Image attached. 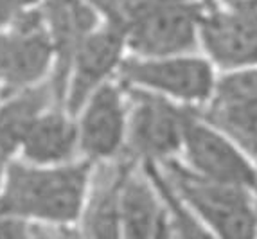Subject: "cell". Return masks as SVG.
Wrapping results in <instances>:
<instances>
[{"label": "cell", "mask_w": 257, "mask_h": 239, "mask_svg": "<svg viewBox=\"0 0 257 239\" xmlns=\"http://www.w3.org/2000/svg\"><path fill=\"white\" fill-rule=\"evenodd\" d=\"M198 113L257 162V67L219 74L214 94Z\"/></svg>", "instance_id": "obj_11"}, {"label": "cell", "mask_w": 257, "mask_h": 239, "mask_svg": "<svg viewBox=\"0 0 257 239\" xmlns=\"http://www.w3.org/2000/svg\"><path fill=\"white\" fill-rule=\"evenodd\" d=\"M117 207L124 239H159L167 225L160 189L150 169L126 162L119 180Z\"/></svg>", "instance_id": "obj_13"}, {"label": "cell", "mask_w": 257, "mask_h": 239, "mask_svg": "<svg viewBox=\"0 0 257 239\" xmlns=\"http://www.w3.org/2000/svg\"><path fill=\"white\" fill-rule=\"evenodd\" d=\"M9 164H11V160L0 155V196H2V191H4V184H6V176H8Z\"/></svg>", "instance_id": "obj_21"}, {"label": "cell", "mask_w": 257, "mask_h": 239, "mask_svg": "<svg viewBox=\"0 0 257 239\" xmlns=\"http://www.w3.org/2000/svg\"><path fill=\"white\" fill-rule=\"evenodd\" d=\"M0 239H31V226L18 219L0 216Z\"/></svg>", "instance_id": "obj_20"}, {"label": "cell", "mask_w": 257, "mask_h": 239, "mask_svg": "<svg viewBox=\"0 0 257 239\" xmlns=\"http://www.w3.org/2000/svg\"><path fill=\"white\" fill-rule=\"evenodd\" d=\"M218 77V68L202 52H187L157 58L128 54L117 79L128 88L159 95L189 110H202L214 94Z\"/></svg>", "instance_id": "obj_4"}, {"label": "cell", "mask_w": 257, "mask_h": 239, "mask_svg": "<svg viewBox=\"0 0 257 239\" xmlns=\"http://www.w3.org/2000/svg\"><path fill=\"white\" fill-rule=\"evenodd\" d=\"M43 0H0V29L11 26L22 13L35 9Z\"/></svg>", "instance_id": "obj_19"}, {"label": "cell", "mask_w": 257, "mask_h": 239, "mask_svg": "<svg viewBox=\"0 0 257 239\" xmlns=\"http://www.w3.org/2000/svg\"><path fill=\"white\" fill-rule=\"evenodd\" d=\"M58 102L51 81L0 97V155L15 160L31 126Z\"/></svg>", "instance_id": "obj_16"}, {"label": "cell", "mask_w": 257, "mask_h": 239, "mask_svg": "<svg viewBox=\"0 0 257 239\" xmlns=\"http://www.w3.org/2000/svg\"><path fill=\"white\" fill-rule=\"evenodd\" d=\"M157 167L182 203L218 239H257V192L205 180L178 160Z\"/></svg>", "instance_id": "obj_3"}, {"label": "cell", "mask_w": 257, "mask_h": 239, "mask_svg": "<svg viewBox=\"0 0 257 239\" xmlns=\"http://www.w3.org/2000/svg\"><path fill=\"white\" fill-rule=\"evenodd\" d=\"M130 97L119 79L99 88L76 111L79 155L94 167L124 158Z\"/></svg>", "instance_id": "obj_9"}, {"label": "cell", "mask_w": 257, "mask_h": 239, "mask_svg": "<svg viewBox=\"0 0 257 239\" xmlns=\"http://www.w3.org/2000/svg\"><path fill=\"white\" fill-rule=\"evenodd\" d=\"M200 52L219 74L255 68L257 0L212 2L202 18Z\"/></svg>", "instance_id": "obj_7"}, {"label": "cell", "mask_w": 257, "mask_h": 239, "mask_svg": "<svg viewBox=\"0 0 257 239\" xmlns=\"http://www.w3.org/2000/svg\"><path fill=\"white\" fill-rule=\"evenodd\" d=\"M54 52L40 6L0 29V97L49 83Z\"/></svg>", "instance_id": "obj_6"}, {"label": "cell", "mask_w": 257, "mask_h": 239, "mask_svg": "<svg viewBox=\"0 0 257 239\" xmlns=\"http://www.w3.org/2000/svg\"><path fill=\"white\" fill-rule=\"evenodd\" d=\"M178 162L210 182L257 192V162L225 133L207 123L198 110L187 121Z\"/></svg>", "instance_id": "obj_8"}, {"label": "cell", "mask_w": 257, "mask_h": 239, "mask_svg": "<svg viewBox=\"0 0 257 239\" xmlns=\"http://www.w3.org/2000/svg\"><path fill=\"white\" fill-rule=\"evenodd\" d=\"M126 58L128 47L124 34L117 27L103 24L74 54L65 77L61 104L76 115L92 94L115 81Z\"/></svg>", "instance_id": "obj_10"}, {"label": "cell", "mask_w": 257, "mask_h": 239, "mask_svg": "<svg viewBox=\"0 0 257 239\" xmlns=\"http://www.w3.org/2000/svg\"><path fill=\"white\" fill-rule=\"evenodd\" d=\"M94 171L85 160L35 166L15 158L0 196V216L27 225H77L90 194Z\"/></svg>", "instance_id": "obj_1"}, {"label": "cell", "mask_w": 257, "mask_h": 239, "mask_svg": "<svg viewBox=\"0 0 257 239\" xmlns=\"http://www.w3.org/2000/svg\"><path fill=\"white\" fill-rule=\"evenodd\" d=\"M150 169L155 182L159 185L160 194H162L164 205L167 212V228H169V237L171 239H218L212 232L203 225L200 219L194 216L191 210L180 201L173 189L167 184L166 176L162 175L160 167L157 166H144Z\"/></svg>", "instance_id": "obj_17"}, {"label": "cell", "mask_w": 257, "mask_h": 239, "mask_svg": "<svg viewBox=\"0 0 257 239\" xmlns=\"http://www.w3.org/2000/svg\"><path fill=\"white\" fill-rule=\"evenodd\" d=\"M216 2H219V4H230V2H234V0H216Z\"/></svg>", "instance_id": "obj_23"}, {"label": "cell", "mask_w": 257, "mask_h": 239, "mask_svg": "<svg viewBox=\"0 0 257 239\" xmlns=\"http://www.w3.org/2000/svg\"><path fill=\"white\" fill-rule=\"evenodd\" d=\"M17 158L35 166H65L81 160L76 115L54 102L31 126Z\"/></svg>", "instance_id": "obj_14"}, {"label": "cell", "mask_w": 257, "mask_h": 239, "mask_svg": "<svg viewBox=\"0 0 257 239\" xmlns=\"http://www.w3.org/2000/svg\"><path fill=\"white\" fill-rule=\"evenodd\" d=\"M216 0H108L110 22L124 34L130 56L200 52V27Z\"/></svg>", "instance_id": "obj_2"}, {"label": "cell", "mask_w": 257, "mask_h": 239, "mask_svg": "<svg viewBox=\"0 0 257 239\" xmlns=\"http://www.w3.org/2000/svg\"><path fill=\"white\" fill-rule=\"evenodd\" d=\"M126 90L130 111L122 160L137 166H164L178 160L185 126L194 110L142 90Z\"/></svg>", "instance_id": "obj_5"}, {"label": "cell", "mask_w": 257, "mask_h": 239, "mask_svg": "<svg viewBox=\"0 0 257 239\" xmlns=\"http://www.w3.org/2000/svg\"><path fill=\"white\" fill-rule=\"evenodd\" d=\"M124 160L97 166L85 210L77 221L83 239H124L117 207V191Z\"/></svg>", "instance_id": "obj_15"}, {"label": "cell", "mask_w": 257, "mask_h": 239, "mask_svg": "<svg viewBox=\"0 0 257 239\" xmlns=\"http://www.w3.org/2000/svg\"><path fill=\"white\" fill-rule=\"evenodd\" d=\"M40 13L54 52L51 86L61 104L65 77L74 54L104 22L94 0H43Z\"/></svg>", "instance_id": "obj_12"}, {"label": "cell", "mask_w": 257, "mask_h": 239, "mask_svg": "<svg viewBox=\"0 0 257 239\" xmlns=\"http://www.w3.org/2000/svg\"><path fill=\"white\" fill-rule=\"evenodd\" d=\"M169 239H171V237H169Z\"/></svg>", "instance_id": "obj_24"}, {"label": "cell", "mask_w": 257, "mask_h": 239, "mask_svg": "<svg viewBox=\"0 0 257 239\" xmlns=\"http://www.w3.org/2000/svg\"><path fill=\"white\" fill-rule=\"evenodd\" d=\"M31 239H83L77 225H29Z\"/></svg>", "instance_id": "obj_18"}, {"label": "cell", "mask_w": 257, "mask_h": 239, "mask_svg": "<svg viewBox=\"0 0 257 239\" xmlns=\"http://www.w3.org/2000/svg\"><path fill=\"white\" fill-rule=\"evenodd\" d=\"M159 239H169V228H167V225H166V228L162 230V234H160Z\"/></svg>", "instance_id": "obj_22"}]
</instances>
